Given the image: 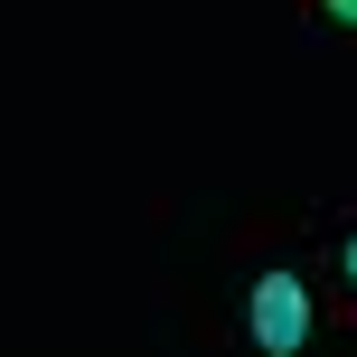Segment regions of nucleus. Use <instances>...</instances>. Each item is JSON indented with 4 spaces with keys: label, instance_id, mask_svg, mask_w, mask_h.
<instances>
[{
    "label": "nucleus",
    "instance_id": "nucleus-2",
    "mask_svg": "<svg viewBox=\"0 0 357 357\" xmlns=\"http://www.w3.org/2000/svg\"><path fill=\"white\" fill-rule=\"evenodd\" d=\"M339 282L357 291V235H348V245H339Z\"/></svg>",
    "mask_w": 357,
    "mask_h": 357
},
{
    "label": "nucleus",
    "instance_id": "nucleus-3",
    "mask_svg": "<svg viewBox=\"0 0 357 357\" xmlns=\"http://www.w3.org/2000/svg\"><path fill=\"white\" fill-rule=\"evenodd\" d=\"M320 10H329V19H339V29H357V0H320Z\"/></svg>",
    "mask_w": 357,
    "mask_h": 357
},
{
    "label": "nucleus",
    "instance_id": "nucleus-1",
    "mask_svg": "<svg viewBox=\"0 0 357 357\" xmlns=\"http://www.w3.org/2000/svg\"><path fill=\"white\" fill-rule=\"evenodd\" d=\"M245 339L264 348V357H301V348H310V282H301L291 264L254 273V291H245Z\"/></svg>",
    "mask_w": 357,
    "mask_h": 357
}]
</instances>
